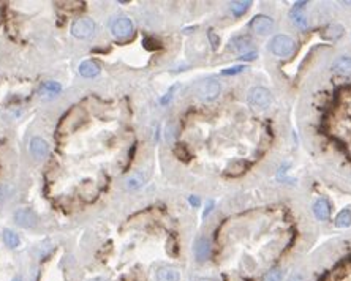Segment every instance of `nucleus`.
<instances>
[{
  "instance_id": "obj_3",
  "label": "nucleus",
  "mask_w": 351,
  "mask_h": 281,
  "mask_svg": "<svg viewBox=\"0 0 351 281\" xmlns=\"http://www.w3.org/2000/svg\"><path fill=\"white\" fill-rule=\"evenodd\" d=\"M220 82L215 79H206L200 82V86L196 87V95L201 101H214L220 95Z\"/></svg>"
},
{
  "instance_id": "obj_20",
  "label": "nucleus",
  "mask_w": 351,
  "mask_h": 281,
  "mask_svg": "<svg viewBox=\"0 0 351 281\" xmlns=\"http://www.w3.org/2000/svg\"><path fill=\"white\" fill-rule=\"evenodd\" d=\"M41 92L43 93H48V95H57L62 92V86L59 82H54V81H48L44 82L41 86Z\"/></svg>"
},
{
  "instance_id": "obj_7",
  "label": "nucleus",
  "mask_w": 351,
  "mask_h": 281,
  "mask_svg": "<svg viewBox=\"0 0 351 281\" xmlns=\"http://www.w3.org/2000/svg\"><path fill=\"white\" fill-rule=\"evenodd\" d=\"M148 178H149V174L146 171H135L124 178V188L129 191L138 190L139 187H143V185L148 182Z\"/></svg>"
},
{
  "instance_id": "obj_11",
  "label": "nucleus",
  "mask_w": 351,
  "mask_h": 281,
  "mask_svg": "<svg viewBox=\"0 0 351 281\" xmlns=\"http://www.w3.org/2000/svg\"><path fill=\"white\" fill-rule=\"evenodd\" d=\"M304 5H305V2L296 3V5L291 8L290 16H291V19H293V22H295L297 27L307 29V18H305V13H304Z\"/></svg>"
},
{
  "instance_id": "obj_13",
  "label": "nucleus",
  "mask_w": 351,
  "mask_h": 281,
  "mask_svg": "<svg viewBox=\"0 0 351 281\" xmlns=\"http://www.w3.org/2000/svg\"><path fill=\"white\" fill-rule=\"evenodd\" d=\"M314 213L318 220L321 221H328L331 216V204L326 199H318L314 204Z\"/></svg>"
},
{
  "instance_id": "obj_24",
  "label": "nucleus",
  "mask_w": 351,
  "mask_h": 281,
  "mask_svg": "<svg viewBox=\"0 0 351 281\" xmlns=\"http://www.w3.org/2000/svg\"><path fill=\"white\" fill-rule=\"evenodd\" d=\"M209 40H210V43H212L214 49H217V46H219V36H217L212 30L209 32Z\"/></svg>"
},
{
  "instance_id": "obj_22",
  "label": "nucleus",
  "mask_w": 351,
  "mask_h": 281,
  "mask_svg": "<svg viewBox=\"0 0 351 281\" xmlns=\"http://www.w3.org/2000/svg\"><path fill=\"white\" fill-rule=\"evenodd\" d=\"M283 280V272L280 269H271L269 272H266V275L263 281H282Z\"/></svg>"
},
{
  "instance_id": "obj_10",
  "label": "nucleus",
  "mask_w": 351,
  "mask_h": 281,
  "mask_svg": "<svg viewBox=\"0 0 351 281\" xmlns=\"http://www.w3.org/2000/svg\"><path fill=\"white\" fill-rule=\"evenodd\" d=\"M193 253H195L196 261H200V263H204L206 259H209V256H210V244H209V240L206 237L196 239L195 246H193Z\"/></svg>"
},
{
  "instance_id": "obj_18",
  "label": "nucleus",
  "mask_w": 351,
  "mask_h": 281,
  "mask_svg": "<svg viewBox=\"0 0 351 281\" xmlns=\"http://www.w3.org/2000/svg\"><path fill=\"white\" fill-rule=\"evenodd\" d=\"M342 35H343V27L337 24L328 25L326 30H324V38H328V40H337V38H340Z\"/></svg>"
},
{
  "instance_id": "obj_32",
  "label": "nucleus",
  "mask_w": 351,
  "mask_h": 281,
  "mask_svg": "<svg viewBox=\"0 0 351 281\" xmlns=\"http://www.w3.org/2000/svg\"><path fill=\"white\" fill-rule=\"evenodd\" d=\"M200 281H215V280H210V278H201Z\"/></svg>"
},
{
  "instance_id": "obj_1",
  "label": "nucleus",
  "mask_w": 351,
  "mask_h": 281,
  "mask_svg": "<svg viewBox=\"0 0 351 281\" xmlns=\"http://www.w3.org/2000/svg\"><path fill=\"white\" fill-rule=\"evenodd\" d=\"M269 49L274 55L286 59V57H291L295 54L296 43L288 35H276L269 43Z\"/></svg>"
},
{
  "instance_id": "obj_12",
  "label": "nucleus",
  "mask_w": 351,
  "mask_h": 281,
  "mask_svg": "<svg viewBox=\"0 0 351 281\" xmlns=\"http://www.w3.org/2000/svg\"><path fill=\"white\" fill-rule=\"evenodd\" d=\"M333 71L340 76H351V57H339L333 63Z\"/></svg>"
},
{
  "instance_id": "obj_28",
  "label": "nucleus",
  "mask_w": 351,
  "mask_h": 281,
  "mask_svg": "<svg viewBox=\"0 0 351 281\" xmlns=\"http://www.w3.org/2000/svg\"><path fill=\"white\" fill-rule=\"evenodd\" d=\"M188 201H190V204H191V206H195V207H198V206H200V202H201L200 199H198L196 196H190V199H188Z\"/></svg>"
},
{
  "instance_id": "obj_9",
  "label": "nucleus",
  "mask_w": 351,
  "mask_h": 281,
  "mask_svg": "<svg viewBox=\"0 0 351 281\" xmlns=\"http://www.w3.org/2000/svg\"><path fill=\"white\" fill-rule=\"evenodd\" d=\"M30 153L37 159H43L48 157L49 153V145L44 139L41 138H34L30 140Z\"/></svg>"
},
{
  "instance_id": "obj_4",
  "label": "nucleus",
  "mask_w": 351,
  "mask_h": 281,
  "mask_svg": "<svg viewBox=\"0 0 351 281\" xmlns=\"http://www.w3.org/2000/svg\"><path fill=\"white\" fill-rule=\"evenodd\" d=\"M95 32V22L89 18H81L76 19V21L72 24V35L79 38V40H86V38H91Z\"/></svg>"
},
{
  "instance_id": "obj_8",
  "label": "nucleus",
  "mask_w": 351,
  "mask_h": 281,
  "mask_svg": "<svg viewBox=\"0 0 351 281\" xmlns=\"http://www.w3.org/2000/svg\"><path fill=\"white\" fill-rule=\"evenodd\" d=\"M15 220L18 225L22 228H35L37 226V215L29 209H19L15 215Z\"/></svg>"
},
{
  "instance_id": "obj_26",
  "label": "nucleus",
  "mask_w": 351,
  "mask_h": 281,
  "mask_svg": "<svg viewBox=\"0 0 351 281\" xmlns=\"http://www.w3.org/2000/svg\"><path fill=\"white\" fill-rule=\"evenodd\" d=\"M255 57H257V53H255V51H252V53H248V54H245V55H242L240 59H242V60H253Z\"/></svg>"
},
{
  "instance_id": "obj_6",
  "label": "nucleus",
  "mask_w": 351,
  "mask_h": 281,
  "mask_svg": "<svg viewBox=\"0 0 351 281\" xmlns=\"http://www.w3.org/2000/svg\"><path fill=\"white\" fill-rule=\"evenodd\" d=\"M133 30H135V27H133L131 19H129V18L117 19L111 27L112 35L116 38H119V40H125V38H129L133 34Z\"/></svg>"
},
{
  "instance_id": "obj_5",
  "label": "nucleus",
  "mask_w": 351,
  "mask_h": 281,
  "mask_svg": "<svg viewBox=\"0 0 351 281\" xmlns=\"http://www.w3.org/2000/svg\"><path fill=\"white\" fill-rule=\"evenodd\" d=\"M250 29L257 35H261V36L269 35L274 29V21H272V18L266 16V15H258L250 21Z\"/></svg>"
},
{
  "instance_id": "obj_23",
  "label": "nucleus",
  "mask_w": 351,
  "mask_h": 281,
  "mask_svg": "<svg viewBox=\"0 0 351 281\" xmlns=\"http://www.w3.org/2000/svg\"><path fill=\"white\" fill-rule=\"evenodd\" d=\"M244 70H247L245 65H236V67H231V68H226V70H223L222 74L223 76H233V74H239L242 73Z\"/></svg>"
},
{
  "instance_id": "obj_30",
  "label": "nucleus",
  "mask_w": 351,
  "mask_h": 281,
  "mask_svg": "<svg viewBox=\"0 0 351 281\" xmlns=\"http://www.w3.org/2000/svg\"><path fill=\"white\" fill-rule=\"evenodd\" d=\"M11 281H22V278H21V277H15Z\"/></svg>"
},
{
  "instance_id": "obj_15",
  "label": "nucleus",
  "mask_w": 351,
  "mask_h": 281,
  "mask_svg": "<svg viewBox=\"0 0 351 281\" xmlns=\"http://www.w3.org/2000/svg\"><path fill=\"white\" fill-rule=\"evenodd\" d=\"M100 73V65L93 60H86L79 65V74L82 78H93Z\"/></svg>"
},
{
  "instance_id": "obj_31",
  "label": "nucleus",
  "mask_w": 351,
  "mask_h": 281,
  "mask_svg": "<svg viewBox=\"0 0 351 281\" xmlns=\"http://www.w3.org/2000/svg\"><path fill=\"white\" fill-rule=\"evenodd\" d=\"M91 281H106L105 278H93V280H91Z\"/></svg>"
},
{
  "instance_id": "obj_19",
  "label": "nucleus",
  "mask_w": 351,
  "mask_h": 281,
  "mask_svg": "<svg viewBox=\"0 0 351 281\" xmlns=\"http://www.w3.org/2000/svg\"><path fill=\"white\" fill-rule=\"evenodd\" d=\"M3 242L6 244V246L18 248V246H19V242H21V240H19L18 234L10 231V229H5V231H3Z\"/></svg>"
},
{
  "instance_id": "obj_25",
  "label": "nucleus",
  "mask_w": 351,
  "mask_h": 281,
  "mask_svg": "<svg viewBox=\"0 0 351 281\" xmlns=\"http://www.w3.org/2000/svg\"><path fill=\"white\" fill-rule=\"evenodd\" d=\"M176 88H177V86H174V87H171V90L166 93V97H163L162 98V105H166L168 103V101L171 100V97H173V92L176 90Z\"/></svg>"
},
{
  "instance_id": "obj_17",
  "label": "nucleus",
  "mask_w": 351,
  "mask_h": 281,
  "mask_svg": "<svg viewBox=\"0 0 351 281\" xmlns=\"http://www.w3.org/2000/svg\"><path fill=\"white\" fill-rule=\"evenodd\" d=\"M335 226L337 228H348V226H351V210L343 209L342 212L337 215Z\"/></svg>"
},
{
  "instance_id": "obj_2",
  "label": "nucleus",
  "mask_w": 351,
  "mask_h": 281,
  "mask_svg": "<svg viewBox=\"0 0 351 281\" xmlns=\"http://www.w3.org/2000/svg\"><path fill=\"white\" fill-rule=\"evenodd\" d=\"M247 100H248V105H250V107H253V109L264 111L272 103V95L266 87H253L252 90L248 92Z\"/></svg>"
},
{
  "instance_id": "obj_29",
  "label": "nucleus",
  "mask_w": 351,
  "mask_h": 281,
  "mask_svg": "<svg viewBox=\"0 0 351 281\" xmlns=\"http://www.w3.org/2000/svg\"><path fill=\"white\" fill-rule=\"evenodd\" d=\"M212 207H214V202H212V201H209V202H207V209L204 210V213H203L204 218H206V216L209 215V212H210V210H212Z\"/></svg>"
},
{
  "instance_id": "obj_14",
  "label": "nucleus",
  "mask_w": 351,
  "mask_h": 281,
  "mask_svg": "<svg viewBox=\"0 0 351 281\" xmlns=\"http://www.w3.org/2000/svg\"><path fill=\"white\" fill-rule=\"evenodd\" d=\"M157 281H179L181 280V273L176 267H162L155 273Z\"/></svg>"
},
{
  "instance_id": "obj_27",
  "label": "nucleus",
  "mask_w": 351,
  "mask_h": 281,
  "mask_svg": "<svg viewBox=\"0 0 351 281\" xmlns=\"http://www.w3.org/2000/svg\"><path fill=\"white\" fill-rule=\"evenodd\" d=\"M288 281H304V275L302 273H293Z\"/></svg>"
},
{
  "instance_id": "obj_21",
  "label": "nucleus",
  "mask_w": 351,
  "mask_h": 281,
  "mask_svg": "<svg viewBox=\"0 0 351 281\" xmlns=\"http://www.w3.org/2000/svg\"><path fill=\"white\" fill-rule=\"evenodd\" d=\"M250 2H233L231 3V11L234 16H242L244 13L250 8Z\"/></svg>"
},
{
  "instance_id": "obj_16",
  "label": "nucleus",
  "mask_w": 351,
  "mask_h": 281,
  "mask_svg": "<svg viewBox=\"0 0 351 281\" xmlns=\"http://www.w3.org/2000/svg\"><path fill=\"white\" fill-rule=\"evenodd\" d=\"M231 48L238 54L245 55V54H248V51L252 49V41L248 40V38H245V36H239V38H236V40H233Z\"/></svg>"
}]
</instances>
